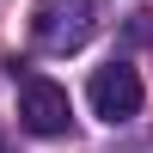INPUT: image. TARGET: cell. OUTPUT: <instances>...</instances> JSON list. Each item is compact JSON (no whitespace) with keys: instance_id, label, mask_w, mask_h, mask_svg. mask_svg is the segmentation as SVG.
<instances>
[{"instance_id":"obj_1","label":"cell","mask_w":153,"mask_h":153,"mask_svg":"<svg viewBox=\"0 0 153 153\" xmlns=\"http://www.w3.org/2000/svg\"><path fill=\"white\" fill-rule=\"evenodd\" d=\"M92 25H98V0H31V43L49 55L86 49Z\"/></svg>"},{"instance_id":"obj_2","label":"cell","mask_w":153,"mask_h":153,"mask_svg":"<svg viewBox=\"0 0 153 153\" xmlns=\"http://www.w3.org/2000/svg\"><path fill=\"white\" fill-rule=\"evenodd\" d=\"M12 86H19V123H25L31 135H68L74 104H68V92H61L55 80H43V74H19V68H12Z\"/></svg>"},{"instance_id":"obj_3","label":"cell","mask_w":153,"mask_h":153,"mask_svg":"<svg viewBox=\"0 0 153 153\" xmlns=\"http://www.w3.org/2000/svg\"><path fill=\"white\" fill-rule=\"evenodd\" d=\"M86 98H92V110H98L104 123H129L135 110H141V74H135L129 61H110V68L92 74Z\"/></svg>"},{"instance_id":"obj_4","label":"cell","mask_w":153,"mask_h":153,"mask_svg":"<svg viewBox=\"0 0 153 153\" xmlns=\"http://www.w3.org/2000/svg\"><path fill=\"white\" fill-rule=\"evenodd\" d=\"M0 153H6V141H0Z\"/></svg>"}]
</instances>
